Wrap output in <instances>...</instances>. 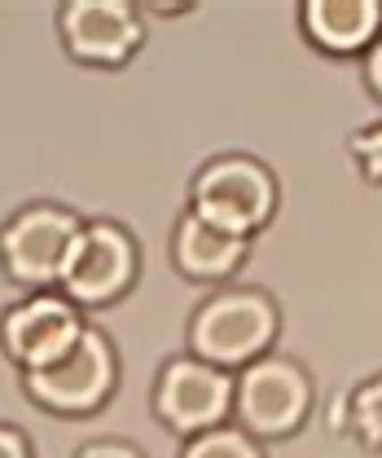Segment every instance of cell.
<instances>
[{
	"label": "cell",
	"instance_id": "obj_1",
	"mask_svg": "<svg viewBox=\"0 0 382 458\" xmlns=\"http://www.w3.org/2000/svg\"><path fill=\"white\" fill-rule=\"evenodd\" d=\"M277 335H281V304H277L273 291L251 283H228L216 286L189 313L185 352L237 375L251 361L277 352Z\"/></svg>",
	"mask_w": 382,
	"mask_h": 458
},
{
	"label": "cell",
	"instance_id": "obj_2",
	"mask_svg": "<svg viewBox=\"0 0 382 458\" xmlns=\"http://www.w3.org/2000/svg\"><path fill=\"white\" fill-rule=\"evenodd\" d=\"M277 208H281V181L260 155L224 150L189 176L185 212H194L220 233L251 242L255 233L273 225Z\"/></svg>",
	"mask_w": 382,
	"mask_h": 458
},
{
	"label": "cell",
	"instance_id": "obj_3",
	"mask_svg": "<svg viewBox=\"0 0 382 458\" xmlns=\"http://www.w3.org/2000/svg\"><path fill=\"white\" fill-rule=\"evenodd\" d=\"M312 410L317 379L290 352H269L233 375V423L260 445L290 441L295 432H303Z\"/></svg>",
	"mask_w": 382,
	"mask_h": 458
},
{
	"label": "cell",
	"instance_id": "obj_4",
	"mask_svg": "<svg viewBox=\"0 0 382 458\" xmlns=\"http://www.w3.org/2000/svg\"><path fill=\"white\" fill-rule=\"evenodd\" d=\"M22 393L31 405L57 419H88L106 410L119 393V348L102 327L88 322V331L71 344L57 361L22 375Z\"/></svg>",
	"mask_w": 382,
	"mask_h": 458
},
{
	"label": "cell",
	"instance_id": "obj_5",
	"mask_svg": "<svg viewBox=\"0 0 382 458\" xmlns=\"http://www.w3.org/2000/svg\"><path fill=\"white\" fill-rule=\"evenodd\" d=\"M84 216L54 199H31L0 221V274L22 291H57Z\"/></svg>",
	"mask_w": 382,
	"mask_h": 458
},
{
	"label": "cell",
	"instance_id": "obj_6",
	"mask_svg": "<svg viewBox=\"0 0 382 458\" xmlns=\"http://www.w3.org/2000/svg\"><path fill=\"white\" fill-rule=\"evenodd\" d=\"M141 283V242L123 221L110 216H93L84 221L57 291L75 304V309H110L119 300H128V291Z\"/></svg>",
	"mask_w": 382,
	"mask_h": 458
},
{
	"label": "cell",
	"instance_id": "obj_7",
	"mask_svg": "<svg viewBox=\"0 0 382 458\" xmlns=\"http://www.w3.org/2000/svg\"><path fill=\"white\" fill-rule=\"evenodd\" d=\"M150 410L180 441L224 428V423H233V375L198 361L194 352H176L154 375Z\"/></svg>",
	"mask_w": 382,
	"mask_h": 458
},
{
	"label": "cell",
	"instance_id": "obj_8",
	"mask_svg": "<svg viewBox=\"0 0 382 458\" xmlns=\"http://www.w3.org/2000/svg\"><path fill=\"white\" fill-rule=\"evenodd\" d=\"M84 331V309H75L62 291H27L22 300L0 309V352L9 366H18V375L57 361Z\"/></svg>",
	"mask_w": 382,
	"mask_h": 458
},
{
	"label": "cell",
	"instance_id": "obj_9",
	"mask_svg": "<svg viewBox=\"0 0 382 458\" xmlns=\"http://www.w3.org/2000/svg\"><path fill=\"white\" fill-rule=\"evenodd\" d=\"M57 40L84 66H128L145 45V13L132 0H62Z\"/></svg>",
	"mask_w": 382,
	"mask_h": 458
},
{
	"label": "cell",
	"instance_id": "obj_10",
	"mask_svg": "<svg viewBox=\"0 0 382 458\" xmlns=\"http://www.w3.org/2000/svg\"><path fill=\"white\" fill-rule=\"evenodd\" d=\"M299 31L326 57H365L382 36V0H303Z\"/></svg>",
	"mask_w": 382,
	"mask_h": 458
},
{
	"label": "cell",
	"instance_id": "obj_11",
	"mask_svg": "<svg viewBox=\"0 0 382 458\" xmlns=\"http://www.w3.org/2000/svg\"><path fill=\"white\" fill-rule=\"evenodd\" d=\"M171 265L180 278L203 286H228L233 274L251 260V242L246 238H233V233H220L207 221H198L194 212H180L176 225H171Z\"/></svg>",
	"mask_w": 382,
	"mask_h": 458
},
{
	"label": "cell",
	"instance_id": "obj_12",
	"mask_svg": "<svg viewBox=\"0 0 382 458\" xmlns=\"http://www.w3.org/2000/svg\"><path fill=\"white\" fill-rule=\"evenodd\" d=\"M338 410V437L352 441L365 454H382V366L356 379L343 397L334 401Z\"/></svg>",
	"mask_w": 382,
	"mask_h": 458
},
{
	"label": "cell",
	"instance_id": "obj_13",
	"mask_svg": "<svg viewBox=\"0 0 382 458\" xmlns=\"http://www.w3.org/2000/svg\"><path fill=\"white\" fill-rule=\"evenodd\" d=\"M176 458H269V450L246 437L237 423H224V428H212V432H198L189 441H180Z\"/></svg>",
	"mask_w": 382,
	"mask_h": 458
},
{
	"label": "cell",
	"instance_id": "obj_14",
	"mask_svg": "<svg viewBox=\"0 0 382 458\" xmlns=\"http://www.w3.org/2000/svg\"><path fill=\"white\" fill-rule=\"evenodd\" d=\"M347 159L356 164L365 185L382 190V114L347 132Z\"/></svg>",
	"mask_w": 382,
	"mask_h": 458
},
{
	"label": "cell",
	"instance_id": "obj_15",
	"mask_svg": "<svg viewBox=\"0 0 382 458\" xmlns=\"http://www.w3.org/2000/svg\"><path fill=\"white\" fill-rule=\"evenodd\" d=\"M71 458H145V450L137 441H128V437H93Z\"/></svg>",
	"mask_w": 382,
	"mask_h": 458
},
{
	"label": "cell",
	"instance_id": "obj_16",
	"mask_svg": "<svg viewBox=\"0 0 382 458\" xmlns=\"http://www.w3.org/2000/svg\"><path fill=\"white\" fill-rule=\"evenodd\" d=\"M0 458H36L31 437L18 423H4V419H0Z\"/></svg>",
	"mask_w": 382,
	"mask_h": 458
},
{
	"label": "cell",
	"instance_id": "obj_17",
	"mask_svg": "<svg viewBox=\"0 0 382 458\" xmlns=\"http://www.w3.org/2000/svg\"><path fill=\"white\" fill-rule=\"evenodd\" d=\"M361 80H365L370 98H374V102L382 106V36H378V45L361 57Z\"/></svg>",
	"mask_w": 382,
	"mask_h": 458
},
{
	"label": "cell",
	"instance_id": "obj_18",
	"mask_svg": "<svg viewBox=\"0 0 382 458\" xmlns=\"http://www.w3.org/2000/svg\"><path fill=\"white\" fill-rule=\"evenodd\" d=\"M194 9H198L194 0H176V4H167V0H145V4H141V13H145V18H150V13H159V18L171 13V18H176V13H194Z\"/></svg>",
	"mask_w": 382,
	"mask_h": 458
}]
</instances>
